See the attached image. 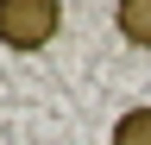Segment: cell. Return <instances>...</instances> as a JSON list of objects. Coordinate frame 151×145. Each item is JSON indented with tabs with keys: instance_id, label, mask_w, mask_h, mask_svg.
I'll return each instance as SVG.
<instances>
[{
	"instance_id": "cell-1",
	"label": "cell",
	"mask_w": 151,
	"mask_h": 145,
	"mask_svg": "<svg viewBox=\"0 0 151 145\" xmlns=\"http://www.w3.org/2000/svg\"><path fill=\"white\" fill-rule=\"evenodd\" d=\"M63 32L57 0H0V44L6 50H44Z\"/></svg>"
},
{
	"instance_id": "cell-2",
	"label": "cell",
	"mask_w": 151,
	"mask_h": 145,
	"mask_svg": "<svg viewBox=\"0 0 151 145\" xmlns=\"http://www.w3.org/2000/svg\"><path fill=\"white\" fill-rule=\"evenodd\" d=\"M113 25H120V38H126L132 50H151V0H120Z\"/></svg>"
},
{
	"instance_id": "cell-3",
	"label": "cell",
	"mask_w": 151,
	"mask_h": 145,
	"mask_svg": "<svg viewBox=\"0 0 151 145\" xmlns=\"http://www.w3.org/2000/svg\"><path fill=\"white\" fill-rule=\"evenodd\" d=\"M107 145H151V107H126V114L113 120Z\"/></svg>"
}]
</instances>
